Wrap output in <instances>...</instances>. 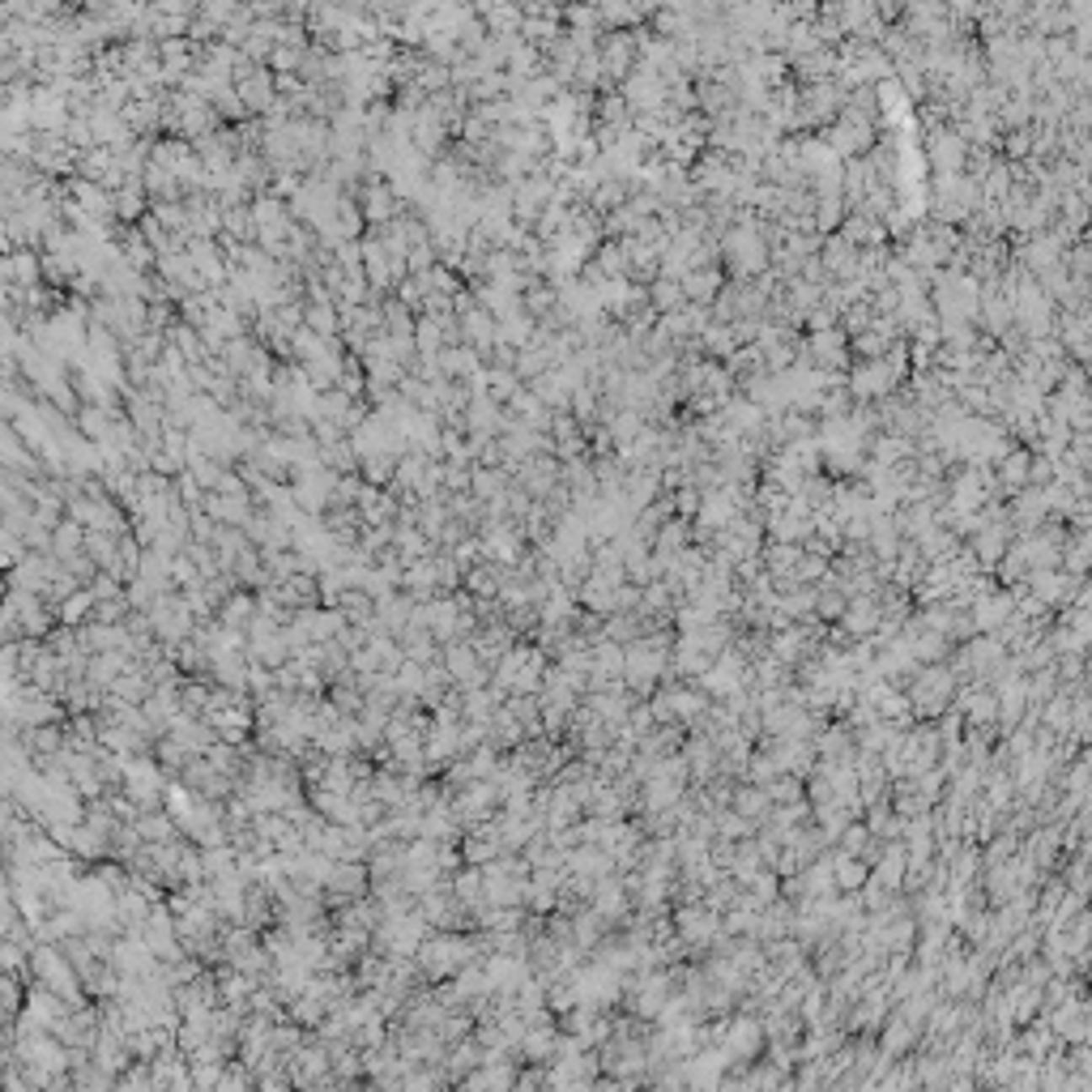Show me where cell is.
I'll use <instances>...</instances> for the list:
<instances>
[{"mask_svg":"<svg viewBox=\"0 0 1092 1092\" xmlns=\"http://www.w3.org/2000/svg\"><path fill=\"white\" fill-rule=\"evenodd\" d=\"M926 158H930V167H934L939 175L956 179V175H965V167H969V146H965V136L956 132V128H930V136H926Z\"/></svg>","mask_w":1092,"mask_h":1092,"instance_id":"1","label":"cell"},{"mask_svg":"<svg viewBox=\"0 0 1092 1092\" xmlns=\"http://www.w3.org/2000/svg\"><path fill=\"white\" fill-rule=\"evenodd\" d=\"M678 291H682V303H692V308H709V303L717 299V291H721V269L713 265V269H692V273H682V278H678Z\"/></svg>","mask_w":1092,"mask_h":1092,"instance_id":"2","label":"cell"},{"mask_svg":"<svg viewBox=\"0 0 1092 1092\" xmlns=\"http://www.w3.org/2000/svg\"><path fill=\"white\" fill-rule=\"evenodd\" d=\"M998 146H1003V154L1015 158V163L1029 158V154H1033V124H1029V128H1015V132H1003Z\"/></svg>","mask_w":1092,"mask_h":1092,"instance_id":"3","label":"cell"},{"mask_svg":"<svg viewBox=\"0 0 1092 1092\" xmlns=\"http://www.w3.org/2000/svg\"><path fill=\"white\" fill-rule=\"evenodd\" d=\"M1029 585H1033V593L1046 597V602H1054V597L1063 602V593H1067V576H1058V572H1033Z\"/></svg>","mask_w":1092,"mask_h":1092,"instance_id":"4","label":"cell"},{"mask_svg":"<svg viewBox=\"0 0 1092 1092\" xmlns=\"http://www.w3.org/2000/svg\"><path fill=\"white\" fill-rule=\"evenodd\" d=\"M1084 546H1088V542H1084V538H1079V533H1075V538H1067V568H1071V572H1075V576H1079V572H1084V555H1088V551H1084Z\"/></svg>","mask_w":1092,"mask_h":1092,"instance_id":"5","label":"cell"}]
</instances>
